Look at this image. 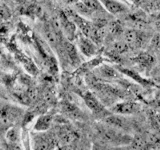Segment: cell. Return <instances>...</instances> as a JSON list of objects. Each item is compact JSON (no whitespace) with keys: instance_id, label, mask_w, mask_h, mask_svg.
Masks as SVG:
<instances>
[{"instance_id":"22","label":"cell","mask_w":160,"mask_h":150,"mask_svg":"<svg viewBox=\"0 0 160 150\" xmlns=\"http://www.w3.org/2000/svg\"><path fill=\"white\" fill-rule=\"evenodd\" d=\"M159 114H160V112H159Z\"/></svg>"},{"instance_id":"15","label":"cell","mask_w":160,"mask_h":150,"mask_svg":"<svg viewBox=\"0 0 160 150\" xmlns=\"http://www.w3.org/2000/svg\"><path fill=\"white\" fill-rule=\"evenodd\" d=\"M107 27L109 32L113 34V35H118V34H121L123 33V25L120 23V21H112L110 22L109 24H107Z\"/></svg>"},{"instance_id":"13","label":"cell","mask_w":160,"mask_h":150,"mask_svg":"<svg viewBox=\"0 0 160 150\" xmlns=\"http://www.w3.org/2000/svg\"><path fill=\"white\" fill-rule=\"evenodd\" d=\"M98 71L102 77L107 79H117L121 76L117 68H113L111 66H109V65H101L98 68Z\"/></svg>"},{"instance_id":"3","label":"cell","mask_w":160,"mask_h":150,"mask_svg":"<svg viewBox=\"0 0 160 150\" xmlns=\"http://www.w3.org/2000/svg\"><path fill=\"white\" fill-rule=\"evenodd\" d=\"M75 38H77V45H78L79 50L85 55V56L92 57L97 53V46L93 40L84 36L83 34H80L78 36L76 35Z\"/></svg>"},{"instance_id":"17","label":"cell","mask_w":160,"mask_h":150,"mask_svg":"<svg viewBox=\"0 0 160 150\" xmlns=\"http://www.w3.org/2000/svg\"><path fill=\"white\" fill-rule=\"evenodd\" d=\"M151 45L157 50H160V33L156 34L151 39Z\"/></svg>"},{"instance_id":"18","label":"cell","mask_w":160,"mask_h":150,"mask_svg":"<svg viewBox=\"0 0 160 150\" xmlns=\"http://www.w3.org/2000/svg\"><path fill=\"white\" fill-rule=\"evenodd\" d=\"M154 26L157 30H159V31H160V14L156 15L155 18H154Z\"/></svg>"},{"instance_id":"11","label":"cell","mask_w":160,"mask_h":150,"mask_svg":"<svg viewBox=\"0 0 160 150\" xmlns=\"http://www.w3.org/2000/svg\"><path fill=\"white\" fill-rule=\"evenodd\" d=\"M62 48L64 50V53L66 55V58H68V61L72 65H78L80 62L79 55L77 52V48L71 42H63Z\"/></svg>"},{"instance_id":"1","label":"cell","mask_w":160,"mask_h":150,"mask_svg":"<svg viewBox=\"0 0 160 150\" xmlns=\"http://www.w3.org/2000/svg\"><path fill=\"white\" fill-rule=\"evenodd\" d=\"M124 40L127 43L129 48L138 49L143 47V45L146 42V35L145 33L135 29H127L123 31Z\"/></svg>"},{"instance_id":"16","label":"cell","mask_w":160,"mask_h":150,"mask_svg":"<svg viewBox=\"0 0 160 150\" xmlns=\"http://www.w3.org/2000/svg\"><path fill=\"white\" fill-rule=\"evenodd\" d=\"M149 118H150V122L152 124V127L156 131H160V114L153 112L149 115Z\"/></svg>"},{"instance_id":"10","label":"cell","mask_w":160,"mask_h":150,"mask_svg":"<svg viewBox=\"0 0 160 150\" xmlns=\"http://www.w3.org/2000/svg\"><path fill=\"white\" fill-rule=\"evenodd\" d=\"M104 122H106L108 125L112 126L114 128L118 129H127L129 127V123L127 120L123 118L120 114H107L103 118Z\"/></svg>"},{"instance_id":"12","label":"cell","mask_w":160,"mask_h":150,"mask_svg":"<svg viewBox=\"0 0 160 150\" xmlns=\"http://www.w3.org/2000/svg\"><path fill=\"white\" fill-rule=\"evenodd\" d=\"M52 120H53L52 114H43L38 117L36 123H35L34 129L36 131H45V130L49 129V127L51 126Z\"/></svg>"},{"instance_id":"20","label":"cell","mask_w":160,"mask_h":150,"mask_svg":"<svg viewBox=\"0 0 160 150\" xmlns=\"http://www.w3.org/2000/svg\"><path fill=\"white\" fill-rule=\"evenodd\" d=\"M64 3H76L78 0H61Z\"/></svg>"},{"instance_id":"4","label":"cell","mask_w":160,"mask_h":150,"mask_svg":"<svg viewBox=\"0 0 160 150\" xmlns=\"http://www.w3.org/2000/svg\"><path fill=\"white\" fill-rule=\"evenodd\" d=\"M83 100L86 106L91 110L94 114H102V113H106V110H105L104 105L99 101V99L95 96V95L90 92L86 91L83 95Z\"/></svg>"},{"instance_id":"21","label":"cell","mask_w":160,"mask_h":150,"mask_svg":"<svg viewBox=\"0 0 160 150\" xmlns=\"http://www.w3.org/2000/svg\"><path fill=\"white\" fill-rule=\"evenodd\" d=\"M155 74H156L157 76H159V77H160V66L156 69V71H155Z\"/></svg>"},{"instance_id":"5","label":"cell","mask_w":160,"mask_h":150,"mask_svg":"<svg viewBox=\"0 0 160 150\" xmlns=\"http://www.w3.org/2000/svg\"><path fill=\"white\" fill-rule=\"evenodd\" d=\"M59 22H60V27L62 28L63 32L69 38V40H73L76 37L77 26L63 11H61L59 14Z\"/></svg>"},{"instance_id":"14","label":"cell","mask_w":160,"mask_h":150,"mask_svg":"<svg viewBox=\"0 0 160 150\" xmlns=\"http://www.w3.org/2000/svg\"><path fill=\"white\" fill-rule=\"evenodd\" d=\"M6 139L10 143H17L20 140V131L17 127H11L6 132Z\"/></svg>"},{"instance_id":"7","label":"cell","mask_w":160,"mask_h":150,"mask_svg":"<svg viewBox=\"0 0 160 150\" xmlns=\"http://www.w3.org/2000/svg\"><path fill=\"white\" fill-rule=\"evenodd\" d=\"M102 7L106 9V11L112 15H118L125 13L128 10L127 6L118 0H99Z\"/></svg>"},{"instance_id":"9","label":"cell","mask_w":160,"mask_h":150,"mask_svg":"<svg viewBox=\"0 0 160 150\" xmlns=\"http://www.w3.org/2000/svg\"><path fill=\"white\" fill-rule=\"evenodd\" d=\"M117 70L120 72V73H122L124 75H126L127 77H129L130 79H132L134 82H136L138 84H141L143 85V86L145 87H149V86H154V83L153 81H151V80H149V79H146V78H144L142 77L141 75L138 74L137 72H135L134 70L132 69H128V68H124V67H121V66H117L116 67Z\"/></svg>"},{"instance_id":"8","label":"cell","mask_w":160,"mask_h":150,"mask_svg":"<svg viewBox=\"0 0 160 150\" xmlns=\"http://www.w3.org/2000/svg\"><path fill=\"white\" fill-rule=\"evenodd\" d=\"M134 62L141 68L143 71L149 72L155 64V58L147 52H141L137 54L134 58Z\"/></svg>"},{"instance_id":"2","label":"cell","mask_w":160,"mask_h":150,"mask_svg":"<svg viewBox=\"0 0 160 150\" xmlns=\"http://www.w3.org/2000/svg\"><path fill=\"white\" fill-rule=\"evenodd\" d=\"M141 110V105L133 100H124L113 105L111 112L120 115H131L138 113Z\"/></svg>"},{"instance_id":"19","label":"cell","mask_w":160,"mask_h":150,"mask_svg":"<svg viewBox=\"0 0 160 150\" xmlns=\"http://www.w3.org/2000/svg\"><path fill=\"white\" fill-rule=\"evenodd\" d=\"M130 1H131L132 3H134L135 5H137V6H140V5L143 3L144 0H130Z\"/></svg>"},{"instance_id":"6","label":"cell","mask_w":160,"mask_h":150,"mask_svg":"<svg viewBox=\"0 0 160 150\" xmlns=\"http://www.w3.org/2000/svg\"><path fill=\"white\" fill-rule=\"evenodd\" d=\"M23 114V110L14 105H4L0 110V116L6 122H14Z\"/></svg>"}]
</instances>
